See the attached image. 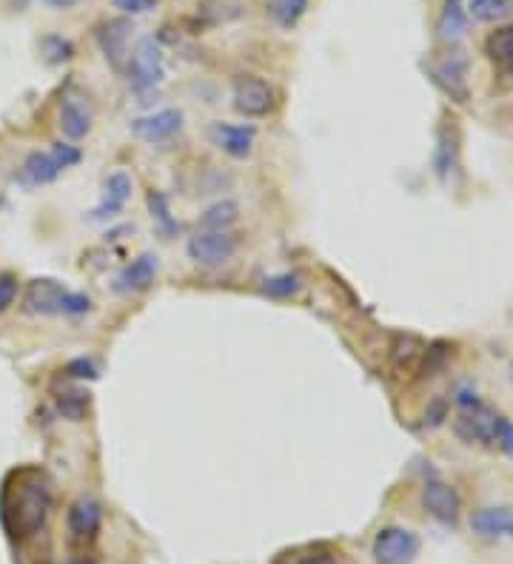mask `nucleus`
<instances>
[{"mask_svg":"<svg viewBox=\"0 0 513 564\" xmlns=\"http://www.w3.org/2000/svg\"><path fill=\"white\" fill-rule=\"evenodd\" d=\"M52 510V490L40 470H20L12 473L3 499H0V516L3 527L12 539H29L43 530Z\"/></svg>","mask_w":513,"mask_h":564,"instance_id":"f257e3e1","label":"nucleus"},{"mask_svg":"<svg viewBox=\"0 0 513 564\" xmlns=\"http://www.w3.org/2000/svg\"><path fill=\"white\" fill-rule=\"evenodd\" d=\"M23 311L32 317H86L92 311V300L80 291L66 288L60 280L38 277L26 285Z\"/></svg>","mask_w":513,"mask_h":564,"instance_id":"f03ea898","label":"nucleus"},{"mask_svg":"<svg viewBox=\"0 0 513 564\" xmlns=\"http://www.w3.org/2000/svg\"><path fill=\"white\" fill-rule=\"evenodd\" d=\"M129 83H132L134 94L140 97V103H149L163 80H166V60H163V49L154 38H140L134 52L129 55Z\"/></svg>","mask_w":513,"mask_h":564,"instance_id":"7ed1b4c3","label":"nucleus"},{"mask_svg":"<svg viewBox=\"0 0 513 564\" xmlns=\"http://www.w3.org/2000/svg\"><path fill=\"white\" fill-rule=\"evenodd\" d=\"M231 106H234V112L243 114L248 120H260L274 112L277 92L263 77L237 75L231 80Z\"/></svg>","mask_w":513,"mask_h":564,"instance_id":"20e7f679","label":"nucleus"},{"mask_svg":"<svg viewBox=\"0 0 513 564\" xmlns=\"http://www.w3.org/2000/svg\"><path fill=\"white\" fill-rule=\"evenodd\" d=\"M419 550H422V542L408 527H382L371 545L377 564H414Z\"/></svg>","mask_w":513,"mask_h":564,"instance_id":"39448f33","label":"nucleus"},{"mask_svg":"<svg viewBox=\"0 0 513 564\" xmlns=\"http://www.w3.org/2000/svg\"><path fill=\"white\" fill-rule=\"evenodd\" d=\"M240 251V240L228 231H200L186 243V254L191 263L203 268H217V265L231 263Z\"/></svg>","mask_w":513,"mask_h":564,"instance_id":"423d86ee","label":"nucleus"},{"mask_svg":"<svg viewBox=\"0 0 513 564\" xmlns=\"http://www.w3.org/2000/svg\"><path fill=\"white\" fill-rule=\"evenodd\" d=\"M132 191H134L132 174L123 169L112 171V174L106 177V183H103V191H100L97 206L89 211V220H95V223L114 220V217L126 208V203L132 200Z\"/></svg>","mask_w":513,"mask_h":564,"instance_id":"0eeeda50","label":"nucleus"},{"mask_svg":"<svg viewBox=\"0 0 513 564\" xmlns=\"http://www.w3.org/2000/svg\"><path fill=\"white\" fill-rule=\"evenodd\" d=\"M132 20L112 18L97 26V46L112 69H123L129 63V38H132Z\"/></svg>","mask_w":513,"mask_h":564,"instance_id":"6e6552de","label":"nucleus"},{"mask_svg":"<svg viewBox=\"0 0 513 564\" xmlns=\"http://www.w3.org/2000/svg\"><path fill=\"white\" fill-rule=\"evenodd\" d=\"M431 77L442 92L454 97L456 103L468 100V57L462 52H451L431 66Z\"/></svg>","mask_w":513,"mask_h":564,"instance_id":"1a4fd4ad","label":"nucleus"},{"mask_svg":"<svg viewBox=\"0 0 513 564\" xmlns=\"http://www.w3.org/2000/svg\"><path fill=\"white\" fill-rule=\"evenodd\" d=\"M422 508L442 525H456L462 502H459V493H456L454 485H448L442 479H428L422 485Z\"/></svg>","mask_w":513,"mask_h":564,"instance_id":"9d476101","label":"nucleus"},{"mask_svg":"<svg viewBox=\"0 0 513 564\" xmlns=\"http://www.w3.org/2000/svg\"><path fill=\"white\" fill-rule=\"evenodd\" d=\"M211 143L217 149L234 157V160H246L248 154L254 151V140H257V129L246 126V123H211L209 129Z\"/></svg>","mask_w":513,"mask_h":564,"instance_id":"9b49d317","label":"nucleus"},{"mask_svg":"<svg viewBox=\"0 0 513 564\" xmlns=\"http://www.w3.org/2000/svg\"><path fill=\"white\" fill-rule=\"evenodd\" d=\"M183 129V112L180 109H160V112L137 117L132 123V132L146 143H163Z\"/></svg>","mask_w":513,"mask_h":564,"instance_id":"f8f14e48","label":"nucleus"},{"mask_svg":"<svg viewBox=\"0 0 513 564\" xmlns=\"http://www.w3.org/2000/svg\"><path fill=\"white\" fill-rule=\"evenodd\" d=\"M103 527V508L97 499H89V496H80L77 502H72L69 508V530H72V539L75 542H95L97 533Z\"/></svg>","mask_w":513,"mask_h":564,"instance_id":"ddd939ff","label":"nucleus"},{"mask_svg":"<svg viewBox=\"0 0 513 564\" xmlns=\"http://www.w3.org/2000/svg\"><path fill=\"white\" fill-rule=\"evenodd\" d=\"M157 271H160V263L154 254H140L137 260L126 265L117 280H114V291L120 294H140V291H149L157 280Z\"/></svg>","mask_w":513,"mask_h":564,"instance_id":"4468645a","label":"nucleus"},{"mask_svg":"<svg viewBox=\"0 0 513 564\" xmlns=\"http://www.w3.org/2000/svg\"><path fill=\"white\" fill-rule=\"evenodd\" d=\"M471 530L485 542L513 539V510L511 508H482L471 513Z\"/></svg>","mask_w":513,"mask_h":564,"instance_id":"2eb2a0df","label":"nucleus"},{"mask_svg":"<svg viewBox=\"0 0 513 564\" xmlns=\"http://www.w3.org/2000/svg\"><path fill=\"white\" fill-rule=\"evenodd\" d=\"M60 132L69 140H83L92 132V109L89 103H83V97L66 94L60 100Z\"/></svg>","mask_w":513,"mask_h":564,"instance_id":"dca6fc26","label":"nucleus"},{"mask_svg":"<svg viewBox=\"0 0 513 564\" xmlns=\"http://www.w3.org/2000/svg\"><path fill=\"white\" fill-rule=\"evenodd\" d=\"M20 171H23V180L29 186H49V183H55L57 177H60L63 169L57 166L52 151H32V154H26Z\"/></svg>","mask_w":513,"mask_h":564,"instance_id":"f3484780","label":"nucleus"},{"mask_svg":"<svg viewBox=\"0 0 513 564\" xmlns=\"http://www.w3.org/2000/svg\"><path fill=\"white\" fill-rule=\"evenodd\" d=\"M485 55L505 77H513V26H502L485 40Z\"/></svg>","mask_w":513,"mask_h":564,"instance_id":"a211bd4d","label":"nucleus"},{"mask_svg":"<svg viewBox=\"0 0 513 564\" xmlns=\"http://www.w3.org/2000/svg\"><path fill=\"white\" fill-rule=\"evenodd\" d=\"M425 357H428V348H425L417 337H397L394 348H391L394 371H397L399 376L419 371L422 362H425Z\"/></svg>","mask_w":513,"mask_h":564,"instance_id":"6ab92c4d","label":"nucleus"},{"mask_svg":"<svg viewBox=\"0 0 513 564\" xmlns=\"http://www.w3.org/2000/svg\"><path fill=\"white\" fill-rule=\"evenodd\" d=\"M465 32H468V9L462 6V0H445L437 20L439 40L456 43L459 38H465Z\"/></svg>","mask_w":513,"mask_h":564,"instance_id":"aec40b11","label":"nucleus"},{"mask_svg":"<svg viewBox=\"0 0 513 564\" xmlns=\"http://www.w3.org/2000/svg\"><path fill=\"white\" fill-rule=\"evenodd\" d=\"M271 564H337V553L328 545H297L277 553Z\"/></svg>","mask_w":513,"mask_h":564,"instance_id":"412c9836","label":"nucleus"},{"mask_svg":"<svg viewBox=\"0 0 513 564\" xmlns=\"http://www.w3.org/2000/svg\"><path fill=\"white\" fill-rule=\"evenodd\" d=\"M459 137H456V126L454 123H445L439 129V140H437V154H434V166H437L439 180H448L451 171L456 169V151H459Z\"/></svg>","mask_w":513,"mask_h":564,"instance_id":"4be33fe9","label":"nucleus"},{"mask_svg":"<svg viewBox=\"0 0 513 564\" xmlns=\"http://www.w3.org/2000/svg\"><path fill=\"white\" fill-rule=\"evenodd\" d=\"M237 220H240V206L234 200H217L200 214L197 223L203 226V231H228Z\"/></svg>","mask_w":513,"mask_h":564,"instance_id":"5701e85b","label":"nucleus"},{"mask_svg":"<svg viewBox=\"0 0 513 564\" xmlns=\"http://www.w3.org/2000/svg\"><path fill=\"white\" fill-rule=\"evenodd\" d=\"M308 3L311 0H271V6H268V15L271 20L280 26V29H294L303 15L308 12Z\"/></svg>","mask_w":513,"mask_h":564,"instance_id":"b1692460","label":"nucleus"},{"mask_svg":"<svg viewBox=\"0 0 513 564\" xmlns=\"http://www.w3.org/2000/svg\"><path fill=\"white\" fill-rule=\"evenodd\" d=\"M146 206H149V211H152V220L154 226L160 228L166 237H174L177 234V220H174V214H171V206H169V197L163 194V191H149L146 194Z\"/></svg>","mask_w":513,"mask_h":564,"instance_id":"393cba45","label":"nucleus"},{"mask_svg":"<svg viewBox=\"0 0 513 564\" xmlns=\"http://www.w3.org/2000/svg\"><path fill=\"white\" fill-rule=\"evenodd\" d=\"M57 402V414L69 422H83L86 414H89V394L83 391H60L55 396Z\"/></svg>","mask_w":513,"mask_h":564,"instance_id":"a878e982","label":"nucleus"},{"mask_svg":"<svg viewBox=\"0 0 513 564\" xmlns=\"http://www.w3.org/2000/svg\"><path fill=\"white\" fill-rule=\"evenodd\" d=\"M300 291H303V277H300V274H291V271H285V274H274V277L263 280V294L274 297V300H288V297H297Z\"/></svg>","mask_w":513,"mask_h":564,"instance_id":"bb28decb","label":"nucleus"},{"mask_svg":"<svg viewBox=\"0 0 513 564\" xmlns=\"http://www.w3.org/2000/svg\"><path fill=\"white\" fill-rule=\"evenodd\" d=\"M513 12V0H471L468 3V18L479 23H494V20L508 18Z\"/></svg>","mask_w":513,"mask_h":564,"instance_id":"cd10ccee","label":"nucleus"},{"mask_svg":"<svg viewBox=\"0 0 513 564\" xmlns=\"http://www.w3.org/2000/svg\"><path fill=\"white\" fill-rule=\"evenodd\" d=\"M40 49H43V55H46V60H49L52 66H57V63H69V60L75 57V46H72V40L60 38V35H49V38H43Z\"/></svg>","mask_w":513,"mask_h":564,"instance_id":"c85d7f7f","label":"nucleus"},{"mask_svg":"<svg viewBox=\"0 0 513 564\" xmlns=\"http://www.w3.org/2000/svg\"><path fill=\"white\" fill-rule=\"evenodd\" d=\"M18 288L20 282L15 274H9V271H0V314L3 311H9L15 300H18Z\"/></svg>","mask_w":513,"mask_h":564,"instance_id":"c756f323","label":"nucleus"},{"mask_svg":"<svg viewBox=\"0 0 513 564\" xmlns=\"http://www.w3.org/2000/svg\"><path fill=\"white\" fill-rule=\"evenodd\" d=\"M63 374L72 376V379H97L100 376V371H97L95 359L89 357H77L72 359L66 368H63Z\"/></svg>","mask_w":513,"mask_h":564,"instance_id":"7c9ffc66","label":"nucleus"},{"mask_svg":"<svg viewBox=\"0 0 513 564\" xmlns=\"http://www.w3.org/2000/svg\"><path fill=\"white\" fill-rule=\"evenodd\" d=\"M52 157L57 160V166L66 171L72 169V166H77L83 154H80V149L72 146V143H55V146H52Z\"/></svg>","mask_w":513,"mask_h":564,"instance_id":"2f4dec72","label":"nucleus"},{"mask_svg":"<svg viewBox=\"0 0 513 564\" xmlns=\"http://www.w3.org/2000/svg\"><path fill=\"white\" fill-rule=\"evenodd\" d=\"M114 6L123 12V15H146V12H152L157 9V0H112Z\"/></svg>","mask_w":513,"mask_h":564,"instance_id":"473e14b6","label":"nucleus"},{"mask_svg":"<svg viewBox=\"0 0 513 564\" xmlns=\"http://www.w3.org/2000/svg\"><path fill=\"white\" fill-rule=\"evenodd\" d=\"M496 445L502 448V451L508 453L513 459V425L508 419H502V425H499V436H496Z\"/></svg>","mask_w":513,"mask_h":564,"instance_id":"72a5a7b5","label":"nucleus"},{"mask_svg":"<svg viewBox=\"0 0 513 564\" xmlns=\"http://www.w3.org/2000/svg\"><path fill=\"white\" fill-rule=\"evenodd\" d=\"M52 6H60V9H66V6H75L77 0H49Z\"/></svg>","mask_w":513,"mask_h":564,"instance_id":"f704fd0d","label":"nucleus"},{"mask_svg":"<svg viewBox=\"0 0 513 564\" xmlns=\"http://www.w3.org/2000/svg\"><path fill=\"white\" fill-rule=\"evenodd\" d=\"M511 376H513V368H511Z\"/></svg>","mask_w":513,"mask_h":564,"instance_id":"c9c22d12","label":"nucleus"}]
</instances>
